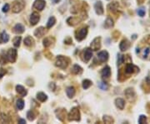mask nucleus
Returning a JSON list of instances; mask_svg holds the SVG:
<instances>
[{
	"mask_svg": "<svg viewBox=\"0 0 150 124\" xmlns=\"http://www.w3.org/2000/svg\"><path fill=\"white\" fill-rule=\"evenodd\" d=\"M149 52H150V49H149V48H147V49L144 50V55H143V57H144L145 59L147 58V57H148Z\"/></svg>",
	"mask_w": 150,
	"mask_h": 124,
	"instance_id": "nucleus-41",
	"label": "nucleus"
},
{
	"mask_svg": "<svg viewBox=\"0 0 150 124\" xmlns=\"http://www.w3.org/2000/svg\"><path fill=\"white\" fill-rule=\"evenodd\" d=\"M124 94L126 96V98L129 102H134L135 99H136V93H135L134 90L133 88L126 89L124 92Z\"/></svg>",
	"mask_w": 150,
	"mask_h": 124,
	"instance_id": "nucleus-5",
	"label": "nucleus"
},
{
	"mask_svg": "<svg viewBox=\"0 0 150 124\" xmlns=\"http://www.w3.org/2000/svg\"><path fill=\"white\" fill-rule=\"evenodd\" d=\"M113 26V19H111V18H108L105 21V24H104V27L107 29H109V28H112Z\"/></svg>",
	"mask_w": 150,
	"mask_h": 124,
	"instance_id": "nucleus-26",
	"label": "nucleus"
},
{
	"mask_svg": "<svg viewBox=\"0 0 150 124\" xmlns=\"http://www.w3.org/2000/svg\"><path fill=\"white\" fill-rule=\"evenodd\" d=\"M94 9H95L96 14L98 15H102L103 14V4H102L101 1H98L94 4Z\"/></svg>",
	"mask_w": 150,
	"mask_h": 124,
	"instance_id": "nucleus-12",
	"label": "nucleus"
},
{
	"mask_svg": "<svg viewBox=\"0 0 150 124\" xmlns=\"http://www.w3.org/2000/svg\"><path fill=\"white\" fill-rule=\"evenodd\" d=\"M98 87L101 89V90H103V91H105V90H107L108 89V85L105 83V82H100L99 84H98Z\"/></svg>",
	"mask_w": 150,
	"mask_h": 124,
	"instance_id": "nucleus-39",
	"label": "nucleus"
},
{
	"mask_svg": "<svg viewBox=\"0 0 150 124\" xmlns=\"http://www.w3.org/2000/svg\"><path fill=\"white\" fill-rule=\"evenodd\" d=\"M45 33H46L45 28H43V27H39V28H38L34 31V35L38 38H41L45 35Z\"/></svg>",
	"mask_w": 150,
	"mask_h": 124,
	"instance_id": "nucleus-16",
	"label": "nucleus"
},
{
	"mask_svg": "<svg viewBox=\"0 0 150 124\" xmlns=\"http://www.w3.org/2000/svg\"><path fill=\"white\" fill-rule=\"evenodd\" d=\"M5 73H6V71H4V69H1V71H0V78H2L3 76H4Z\"/></svg>",
	"mask_w": 150,
	"mask_h": 124,
	"instance_id": "nucleus-43",
	"label": "nucleus"
},
{
	"mask_svg": "<svg viewBox=\"0 0 150 124\" xmlns=\"http://www.w3.org/2000/svg\"><path fill=\"white\" fill-rule=\"evenodd\" d=\"M10 9V6L9 4H6L4 7H3L2 8V11L4 12V13H7V12H8V10Z\"/></svg>",
	"mask_w": 150,
	"mask_h": 124,
	"instance_id": "nucleus-40",
	"label": "nucleus"
},
{
	"mask_svg": "<svg viewBox=\"0 0 150 124\" xmlns=\"http://www.w3.org/2000/svg\"><path fill=\"white\" fill-rule=\"evenodd\" d=\"M102 75L104 78H109L111 75V69L109 65H106L105 67L102 70Z\"/></svg>",
	"mask_w": 150,
	"mask_h": 124,
	"instance_id": "nucleus-18",
	"label": "nucleus"
},
{
	"mask_svg": "<svg viewBox=\"0 0 150 124\" xmlns=\"http://www.w3.org/2000/svg\"><path fill=\"white\" fill-rule=\"evenodd\" d=\"M92 85V81L89 80H84L83 81V89H88Z\"/></svg>",
	"mask_w": 150,
	"mask_h": 124,
	"instance_id": "nucleus-32",
	"label": "nucleus"
},
{
	"mask_svg": "<svg viewBox=\"0 0 150 124\" xmlns=\"http://www.w3.org/2000/svg\"><path fill=\"white\" fill-rule=\"evenodd\" d=\"M45 5H46V2H45L44 0H35L33 7H34V8H36V9L41 11L44 8Z\"/></svg>",
	"mask_w": 150,
	"mask_h": 124,
	"instance_id": "nucleus-8",
	"label": "nucleus"
},
{
	"mask_svg": "<svg viewBox=\"0 0 150 124\" xmlns=\"http://www.w3.org/2000/svg\"><path fill=\"white\" fill-rule=\"evenodd\" d=\"M37 98H38V101H40L41 102H43L48 99V96L43 92H38L37 94Z\"/></svg>",
	"mask_w": 150,
	"mask_h": 124,
	"instance_id": "nucleus-23",
	"label": "nucleus"
},
{
	"mask_svg": "<svg viewBox=\"0 0 150 124\" xmlns=\"http://www.w3.org/2000/svg\"><path fill=\"white\" fill-rule=\"evenodd\" d=\"M0 120L2 122H10V117L5 113H1L0 114Z\"/></svg>",
	"mask_w": 150,
	"mask_h": 124,
	"instance_id": "nucleus-25",
	"label": "nucleus"
},
{
	"mask_svg": "<svg viewBox=\"0 0 150 124\" xmlns=\"http://www.w3.org/2000/svg\"><path fill=\"white\" fill-rule=\"evenodd\" d=\"M49 88H50L51 90L54 91V90H55V88H56V86H55V84L53 83V82H51V83L49 84Z\"/></svg>",
	"mask_w": 150,
	"mask_h": 124,
	"instance_id": "nucleus-42",
	"label": "nucleus"
},
{
	"mask_svg": "<svg viewBox=\"0 0 150 124\" xmlns=\"http://www.w3.org/2000/svg\"><path fill=\"white\" fill-rule=\"evenodd\" d=\"M135 70H139L138 69L136 66L133 65V64H128L127 65H126V69H125V72H126V74H132V73H133Z\"/></svg>",
	"mask_w": 150,
	"mask_h": 124,
	"instance_id": "nucleus-19",
	"label": "nucleus"
},
{
	"mask_svg": "<svg viewBox=\"0 0 150 124\" xmlns=\"http://www.w3.org/2000/svg\"><path fill=\"white\" fill-rule=\"evenodd\" d=\"M146 14V11H145V8H140L138 9V14H139V16L140 17H143Z\"/></svg>",
	"mask_w": 150,
	"mask_h": 124,
	"instance_id": "nucleus-37",
	"label": "nucleus"
},
{
	"mask_svg": "<svg viewBox=\"0 0 150 124\" xmlns=\"http://www.w3.org/2000/svg\"><path fill=\"white\" fill-rule=\"evenodd\" d=\"M97 56H98V60H99L101 63H104L109 60V53H108L106 50H103V51H100V52L98 54Z\"/></svg>",
	"mask_w": 150,
	"mask_h": 124,
	"instance_id": "nucleus-7",
	"label": "nucleus"
},
{
	"mask_svg": "<svg viewBox=\"0 0 150 124\" xmlns=\"http://www.w3.org/2000/svg\"><path fill=\"white\" fill-rule=\"evenodd\" d=\"M21 36H17L13 39V45L15 47H19L20 46V43H21Z\"/></svg>",
	"mask_w": 150,
	"mask_h": 124,
	"instance_id": "nucleus-31",
	"label": "nucleus"
},
{
	"mask_svg": "<svg viewBox=\"0 0 150 124\" xmlns=\"http://www.w3.org/2000/svg\"><path fill=\"white\" fill-rule=\"evenodd\" d=\"M1 42H2V41H1V39H0V44H1Z\"/></svg>",
	"mask_w": 150,
	"mask_h": 124,
	"instance_id": "nucleus-46",
	"label": "nucleus"
},
{
	"mask_svg": "<svg viewBox=\"0 0 150 124\" xmlns=\"http://www.w3.org/2000/svg\"><path fill=\"white\" fill-rule=\"evenodd\" d=\"M103 121L105 123H113V122H114V120L113 119V117H111L109 116H104Z\"/></svg>",
	"mask_w": 150,
	"mask_h": 124,
	"instance_id": "nucleus-35",
	"label": "nucleus"
},
{
	"mask_svg": "<svg viewBox=\"0 0 150 124\" xmlns=\"http://www.w3.org/2000/svg\"><path fill=\"white\" fill-rule=\"evenodd\" d=\"M34 43V40L32 39V37H30V36H28V37H26L24 39V44L26 46H31Z\"/></svg>",
	"mask_w": 150,
	"mask_h": 124,
	"instance_id": "nucleus-30",
	"label": "nucleus"
},
{
	"mask_svg": "<svg viewBox=\"0 0 150 124\" xmlns=\"http://www.w3.org/2000/svg\"><path fill=\"white\" fill-rule=\"evenodd\" d=\"M25 7V3L23 0H15L13 4V13H19Z\"/></svg>",
	"mask_w": 150,
	"mask_h": 124,
	"instance_id": "nucleus-3",
	"label": "nucleus"
},
{
	"mask_svg": "<svg viewBox=\"0 0 150 124\" xmlns=\"http://www.w3.org/2000/svg\"><path fill=\"white\" fill-rule=\"evenodd\" d=\"M109 8L113 12H115V11H118V4L117 2H113L112 4H110L109 5Z\"/></svg>",
	"mask_w": 150,
	"mask_h": 124,
	"instance_id": "nucleus-27",
	"label": "nucleus"
},
{
	"mask_svg": "<svg viewBox=\"0 0 150 124\" xmlns=\"http://www.w3.org/2000/svg\"><path fill=\"white\" fill-rule=\"evenodd\" d=\"M68 121H77L79 122L80 121V112L78 107H73V109L70 111L68 116Z\"/></svg>",
	"mask_w": 150,
	"mask_h": 124,
	"instance_id": "nucleus-2",
	"label": "nucleus"
},
{
	"mask_svg": "<svg viewBox=\"0 0 150 124\" xmlns=\"http://www.w3.org/2000/svg\"><path fill=\"white\" fill-rule=\"evenodd\" d=\"M55 113L57 114V117L59 119V120H61V121H64V119H63V117L62 116H65V113H64V109H58V110H56L55 111Z\"/></svg>",
	"mask_w": 150,
	"mask_h": 124,
	"instance_id": "nucleus-28",
	"label": "nucleus"
},
{
	"mask_svg": "<svg viewBox=\"0 0 150 124\" xmlns=\"http://www.w3.org/2000/svg\"><path fill=\"white\" fill-rule=\"evenodd\" d=\"M124 56L121 55V54H118V65H122L123 63H124Z\"/></svg>",
	"mask_w": 150,
	"mask_h": 124,
	"instance_id": "nucleus-38",
	"label": "nucleus"
},
{
	"mask_svg": "<svg viewBox=\"0 0 150 124\" xmlns=\"http://www.w3.org/2000/svg\"><path fill=\"white\" fill-rule=\"evenodd\" d=\"M115 105L118 109L124 110V108L125 107V101L123 98H117L115 100Z\"/></svg>",
	"mask_w": 150,
	"mask_h": 124,
	"instance_id": "nucleus-14",
	"label": "nucleus"
},
{
	"mask_svg": "<svg viewBox=\"0 0 150 124\" xmlns=\"http://www.w3.org/2000/svg\"><path fill=\"white\" fill-rule=\"evenodd\" d=\"M66 93H67V96L69 98H73L75 95V93H76V91H75L73 86H69L66 90Z\"/></svg>",
	"mask_w": 150,
	"mask_h": 124,
	"instance_id": "nucleus-20",
	"label": "nucleus"
},
{
	"mask_svg": "<svg viewBox=\"0 0 150 124\" xmlns=\"http://www.w3.org/2000/svg\"><path fill=\"white\" fill-rule=\"evenodd\" d=\"M0 39H1V41L3 43H7L9 40V35L7 34L6 31H3L1 35H0Z\"/></svg>",
	"mask_w": 150,
	"mask_h": 124,
	"instance_id": "nucleus-22",
	"label": "nucleus"
},
{
	"mask_svg": "<svg viewBox=\"0 0 150 124\" xmlns=\"http://www.w3.org/2000/svg\"><path fill=\"white\" fill-rule=\"evenodd\" d=\"M27 117H28V119L29 121H34L35 119V114H34V111H28V113H27Z\"/></svg>",
	"mask_w": 150,
	"mask_h": 124,
	"instance_id": "nucleus-34",
	"label": "nucleus"
},
{
	"mask_svg": "<svg viewBox=\"0 0 150 124\" xmlns=\"http://www.w3.org/2000/svg\"><path fill=\"white\" fill-rule=\"evenodd\" d=\"M5 56L6 59H7V61L13 63L17 59V50L15 49H10L7 52V54H5Z\"/></svg>",
	"mask_w": 150,
	"mask_h": 124,
	"instance_id": "nucleus-4",
	"label": "nucleus"
},
{
	"mask_svg": "<svg viewBox=\"0 0 150 124\" xmlns=\"http://www.w3.org/2000/svg\"><path fill=\"white\" fill-rule=\"evenodd\" d=\"M52 1H53V4H58V3H59L61 0H52Z\"/></svg>",
	"mask_w": 150,
	"mask_h": 124,
	"instance_id": "nucleus-45",
	"label": "nucleus"
},
{
	"mask_svg": "<svg viewBox=\"0 0 150 124\" xmlns=\"http://www.w3.org/2000/svg\"><path fill=\"white\" fill-rule=\"evenodd\" d=\"M13 32L15 34H18V35H20V34H23V32H24V27H23L21 24H17L16 25L13 27Z\"/></svg>",
	"mask_w": 150,
	"mask_h": 124,
	"instance_id": "nucleus-15",
	"label": "nucleus"
},
{
	"mask_svg": "<svg viewBox=\"0 0 150 124\" xmlns=\"http://www.w3.org/2000/svg\"><path fill=\"white\" fill-rule=\"evenodd\" d=\"M56 23V19L54 17H50L49 20H48V23H47V28L48 29H50L52 28V27L55 25Z\"/></svg>",
	"mask_w": 150,
	"mask_h": 124,
	"instance_id": "nucleus-24",
	"label": "nucleus"
},
{
	"mask_svg": "<svg viewBox=\"0 0 150 124\" xmlns=\"http://www.w3.org/2000/svg\"><path fill=\"white\" fill-rule=\"evenodd\" d=\"M52 44V38L51 37H48L45 38L43 40V45L45 47H49V45Z\"/></svg>",
	"mask_w": 150,
	"mask_h": 124,
	"instance_id": "nucleus-33",
	"label": "nucleus"
},
{
	"mask_svg": "<svg viewBox=\"0 0 150 124\" xmlns=\"http://www.w3.org/2000/svg\"><path fill=\"white\" fill-rule=\"evenodd\" d=\"M93 56V52H92V50L89 49V48H87V49L84 50L83 51V61L84 62H88L90 59L92 58Z\"/></svg>",
	"mask_w": 150,
	"mask_h": 124,
	"instance_id": "nucleus-10",
	"label": "nucleus"
},
{
	"mask_svg": "<svg viewBox=\"0 0 150 124\" xmlns=\"http://www.w3.org/2000/svg\"><path fill=\"white\" fill-rule=\"evenodd\" d=\"M16 105H17L18 109L22 110V109H23V107H24V102H23V100H22V99H18Z\"/></svg>",
	"mask_w": 150,
	"mask_h": 124,
	"instance_id": "nucleus-29",
	"label": "nucleus"
},
{
	"mask_svg": "<svg viewBox=\"0 0 150 124\" xmlns=\"http://www.w3.org/2000/svg\"><path fill=\"white\" fill-rule=\"evenodd\" d=\"M40 19V15L38 14V13H33L31 15H30V24L32 25H36L38 24V22Z\"/></svg>",
	"mask_w": 150,
	"mask_h": 124,
	"instance_id": "nucleus-11",
	"label": "nucleus"
},
{
	"mask_svg": "<svg viewBox=\"0 0 150 124\" xmlns=\"http://www.w3.org/2000/svg\"><path fill=\"white\" fill-rule=\"evenodd\" d=\"M55 65L57 67L61 68V69H65L68 67V60L64 56L59 55L58 56V58L56 60Z\"/></svg>",
	"mask_w": 150,
	"mask_h": 124,
	"instance_id": "nucleus-1",
	"label": "nucleus"
},
{
	"mask_svg": "<svg viewBox=\"0 0 150 124\" xmlns=\"http://www.w3.org/2000/svg\"><path fill=\"white\" fill-rule=\"evenodd\" d=\"M19 123H20V124H24V123H26V121L24 119H19Z\"/></svg>",
	"mask_w": 150,
	"mask_h": 124,
	"instance_id": "nucleus-44",
	"label": "nucleus"
},
{
	"mask_svg": "<svg viewBox=\"0 0 150 124\" xmlns=\"http://www.w3.org/2000/svg\"><path fill=\"white\" fill-rule=\"evenodd\" d=\"M72 72L75 75H80V74H82L83 69L79 65H74L73 67V70H72Z\"/></svg>",
	"mask_w": 150,
	"mask_h": 124,
	"instance_id": "nucleus-21",
	"label": "nucleus"
},
{
	"mask_svg": "<svg viewBox=\"0 0 150 124\" xmlns=\"http://www.w3.org/2000/svg\"><path fill=\"white\" fill-rule=\"evenodd\" d=\"M139 123H140V124L147 123V117L144 116V115H141L139 118Z\"/></svg>",
	"mask_w": 150,
	"mask_h": 124,
	"instance_id": "nucleus-36",
	"label": "nucleus"
},
{
	"mask_svg": "<svg viewBox=\"0 0 150 124\" xmlns=\"http://www.w3.org/2000/svg\"><path fill=\"white\" fill-rule=\"evenodd\" d=\"M100 40H101V38L100 37H97L95 38L94 40L92 41L91 43V49L93 50H98L100 49L101 47V43H100Z\"/></svg>",
	"mask_w": 150,
	"mask_h": 124,
	"instance_id": "nucleus-9",
	"label": "nucleus"
},
{
	"mask_svg": "<svg viewBox=\"0 0 150 124\" xmlns=\"http://www.w3.org/2000/svg\"><path fill=\"white\" fill-rule=\"evenodd\" d=\"M87 34H88V27H84V28L79 29L76 33V40L78 41L83 40V39H85Z\"/></svg>",
	"mask_w": 150,
	"mask_h": 124,
	"instance_id": "nucleus-6",
	"label": "nucleus"
},
{
	"mask_svg": "<svg viewBox=\"0 0 150 124\" xmlns=\"http://www.w3.org/2000/svg\"><path fill=\"white\" fill-rule=\"evenodd\" d=\"M16 91H17V92L22 96H25L27 94H28L27 90L23 86H20V85H18V86H16Z\"/></svg>",
	"mask_w": 150,
	"mask_h": 124,
	"instance_id": "nucleus-17",
	"label": "nucleus"
},
{
	"mask_svg": "<svg viewBox=\"0 0 150 124\" xmlns=\"http://www.w3.org/2000/svg\"><path fill=\"white\" fill-rule=\"evenodd\" d=\"M129 47H130V42L128 40H126V39L125 40H123L121 41V43L119 44V48L122 51L127 50Z\"/></svg>",
	"mask_w": 150,
	"mask_h": 124,
	"instance_id": "nucleus-13",
	"label": "nucleus"
}]
</instances>
